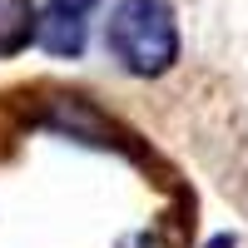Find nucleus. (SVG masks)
<instances>
[{"label": "nucleus", "instance_id": "nucleus-1", "mask_svg": "<svg viewBox=\"0 0 248 248\" xmlns=\"http://www.w3.org/2000/svg\"><path fill=\"white\" fill-rule=\"evenodd\" d=\"M109 50L129 75H164L179 55V25L169 0H119L109 20Z\"/></svg>", "mask_w": 248, "mask_h": 248}, {"label": "nucleus", "instance_id": "nucleus-2", "mask_svg": "<svg viewBox=\"0 0 248 248\" xmlns=\"http://www.w3.org/2000/svg\"><path fill=\"white\" fill-rule=\"evenodd\" d=\"M35 40L45 55H60V60H75L85 50V15H70V10H55L45 5L35 15Z\"/></svg>", "mask_w": 248, "mask_h": 248}, {"label": "nucleus", "instance_id": "nucleus-3", "mask_svg": "<svg viewBox=\"0 0 248 248\" xmlns=\"http://www.w3.org/2000/svg\"><path fill=\"white\" fill-rule=\"evenodd\" d=\"M35 35V5L30 0H0V55H15Z\"/></svg>", "mask_w": 248, "mask_h": 248}, {"label": "nucleus", "instance_id": "nucleus-4", "mask_svg": "<svg viewBox=\"0 0 248 248\" xmlns=\"http://www.w3.org/2000/svg\"><path fill=\"white\" fill-rule=\"evenodd\" d=\"M45 5H55V10H70V15H90V10H94V0H45Z\"/></svg>", "mask_w": 248, "mask_h": 248}, {"label": "nucleus", "instance_id": "nucleus-5", "mask_svg": "<svg viewBox=\"0 0 248 248\" xmlns=\"http://www.w3.org/2000/svg\"><path fill=\"white\" fill-rule=\"evenodd\" d=\"M124 248H164L154 233H134V238H124Z\"/></svg>", "mask_w": 248, "mask_h": 248}, {"label": "nucleus", "instance_id": "nucleus-6", "mask_svg": "<svg viewBox=\"0 0 248 248\" xmlns=\"http://www.w3.org/2000/svg\"><path fill=\"white\" fill-rule=\"evenodd\" d=\"M209 248H233V238H214V243H209Z\"/></svg>", "mask_w": 248, "mask_h": 248}]
</instances>
